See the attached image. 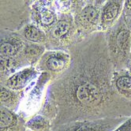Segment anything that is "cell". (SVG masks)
I'll list each match as a JSON object with an SVG mask.
<instances>
[{
    "label": "cell",
    "instance_id": "cell-9",
    "mask_svg": "<svg viewBox=\"0 0 131 131\" xmlns=\"http://www.w3.org/2000/svg\"><path fill=\"white\" fill-rule=\"evenodd\" d=\"M26 41L19 32L0 31V58H17Z\"/></svg>",
    "mask_w": 131,
    "mask_h": 131
},
{
    "label": "cell",
    "instance_id": "cell-20",
    "mask_svg": "<svg viewBox=\"0 0 131 131\" xmlns=\"http://www.w3.org/2000/svg\"><path fill=\"white\" fill-rule=\"evenodd\" d=\"M128 24V27H129V32H130V34H131V19L127 22Z\"/></svg>",
    "mask_w": 131,
    "mask_h": 131
},
{
    "label": "cell",
    "instance_id": "cell-4",
    "mask_svg": "<svg viewBox=\"0 0 131 131\" xmlns=\"http://www.w3.org/2000/svg\"><path fill=\"white\" fill-rule=\"evenodd\" d=\"M33 1H0V26L5 32H20L32 23V5Z\"/></svg>",
    "mask_w": 131,
    "mask_h": 131
},
{
    "label": "cell",
    "instance_id": "cell-5",
    "mask_svg": "<svg viewBox=\"0 0 131 131\" xmlns=\"http://www.w3.org/2000/svg\"><path fill=\"white\" fill-rule=\"evenodd\" d=\"M105 1H85L84 6L73 15L81 37L99 31L100 14Z\"/></svg>",
    "mask_w": 131,
    "mask_h": 131
},
{
    "label": "cell",
    "instance_id": "cell-1",
    "mask_svg": "<svg viewBox=\"0 0 131 131\" xmlns=\"http://www.w3.org/2000/svg\"><path fill=\"white\" fill-rule=\"evenodd\" d=\"M68 68L46 88L38 113L52 128L77 121L131 116V101L113 85L115 67L105 32L81 37L67 51Z\"/></svg>",
    "mask_w": 131,
    "mask_h": 131
},
{
    "label": "cell",
    "instance_id": "cell-8",
    "mask_svg": "<svg viewBox=\"0 0 131 131\" xmlns=\"http://www.w3.org/2000/svg\"><path fill=\"white\" fill-rule=\"evenodd\" d=\"M59 19V14L56 11L54 1L37 0L32 5V23L38 26L46 33L55 25Z\"/></svg>",
    "mask_w": 131,
    "mask_h": 131
},
{
    "label": "cell",
    "instance_id": "cell-2",
    "mask_svg": "<svg viewBox=\"0 0 131 131\" xmlns=\"http://www.w3.org/2000/svg\"><path fill=\"white\" fill-rule=\"evenodd\" d=\"M106 32L107 48L115 71H121L129 65L131 56V34L128 24L122 17Z\"/></svg>",
    "mask_w": 131,
    "mask_h": 131
},
{
    "label": "cell",
    "instance_id": "cell-19",
    "mask_svg": "<svg viewBox=\"0 0 131 131\" xmlns=\"http://www.w3.org/2000/svg\"><path fill=\"white\" fill-rule=\"evenodd\" d=\"M114 131H131V118H129Z\"/></svg>",
    "mask_w": 131,
    "mask_h": 131
},
{
    "label": "cell",
    "instance_id": "cell-14",
    "mask_svg": "<svg viewBox=\"0 0 131 131\" xmlns=\"http://www.w3.org/2000/svg\"><path fill=\"white\" fill-rule=\"evenodd\" d=\"M0 90L1 107L17 112L24 97V92L14 91L2 85H0Z\"/></svg>",
    "mask_w": 131,
    "mask_h": 131
},
{
    "label": "cell",
    "instance_id": "cell-6",
    "mask_svg": "<svg viewBox=\"0 0 131 131\" xmlns=\"http://www.w3.org/2000/svg\"><path fill=\"white\" fill-rule=\"evenodd\" d=\"M128 119V118H107L77 121L55 126L51 131H114Z\"/></svg>",
    "mask_w": 131,
    "mask_h": 131
},
{
    "label": "cell",
    "instance_id": "cell-21",
    "mask_svg": "<svg viewBox=\"0 0 131 131\" xmlns=\"http://www.w3.org/2000/svg\"><path fill=\"white\" fill-rule=\"evenodd\" d=\"M27 131H31L30 129H27Z\"/></svg>",
    "mask_w": 131,
    "mask_h": 131
},
{
    "label": "cell",
    "instance_id": "cell-18",
    "mask_svg": "<svg viewBox=\"0 0 131 131\" xmlns=\"http://www.w3.org/2000/svg\"><path fill=\"white\" fill-rule=\"evenodd\" d=\"M126 22L131 19V0L126 1L123 8V16Z\"/></svg>",
    "mask_w": 131,
    "mask_h": 131
},
{
    "label": "cell",
    "instance_id": "cell-7",
    "mask_svg": "<svg viewBox=\"0 0 131 131\" xmlns=\"http://www.w3.org/2000/svg\"><path fill=\"white\" fill-rule=\"evenodd\" d=\"M70 63V56L67 51H46L35 67L40 73H48L51 81L67 70Z\"/></svg>",
    "mask_w": 131,
    "mask_h": 131
},
{
    "label": "cell",
    "instance_id": "cell-13",
    "mask_svg": "<svg viewBox=\"0 0 131 131\" xmlns=\"http://www.w3.org/2000/svg\"><path fill=\"white\" fill-rule=\"evenodd\" d=\"M46 51V47L43 44L26 41L25 48L20 54V59L25 67H36Z\"/></svg>",
    "mask_w": 131,
    "mask_h": 131
},
{
    "label": "cell",
    "instance_id": "cell-12",
    "mask_svg": "<svg viewBox=\"0 0 131 131\" xmlns=\"http://www.w3.org/2000/svg\"><path fill=\"white\" fill-rule=\"evenodd\" d=\"M123 3L121 1H105L100 14L99 31L107 32L119 20Z\"/></svg>",
    "mask_w": 131,
    "mask_h": 131
},
{
    "label": "cell",
    "instance_id": "cell-11",
    "mask_svg": "<svg viewBox=\"0 0 131 131\" xmlns=\"http://www.w3.org/2000/svg\"><path fill=\"white\" fill-rule=\"evenodd\" d=\"M26 121L18 112L0 107V131H27Z\"/></svg>",
    "mask_w": 131,
    "mask_h": 131
},
{
    "label": "cell",
    "instance_id": "cell-10",
    "mask_svg": "<svg viewBox=\"0 0 131 131\" xmlns=\"http://www.w3.org/2000/svg\"><path fill=\"white\" fill-rule=\"evenodd\" d=\"M40 74V73L35 67H25L18 70L6 80L1 81L0 84L10 89L24 92V89H26L29 84L37 79Z\"/></svg>",
    "mask_w": 131,
    "mask_h": 131
},
{
    "label": "cell",
    "instance_id": "cell-17",
    "mask_svg": "<svg viewBox=\"0 0 131 131\" xmlns=\"http://www.w3.org/2000/svg\"><path fill=\"white\" fill-rule=\"evenodd\" d=\"M26 126L31 131H51V122L45 116L37 113L27 119Z\"/></svg>",
    "mask_w": 131,
    "mask_h": 131
},
{
    "label": "cell",
    "instance_id": "cell-3",
    "mask_svg": "<svg viewBox=\"0 0 131 131\" xmlns=\"http://www.w3.org/2000/svg\"><path fill=\"white\" fill-rule=\"evenodd\" d=\"M47 51H65L81 38L78 27L71 14H59L55 25L46 33Z\"/></svg>",
    "mask_w": 131,
    "mask_h": 131
},
{
    "label": "cell",
    "instance_id": "cell-15",
    "mask_svg": "<svg viewBox=\"0 0 131 131\" xmlns=\"http://www.w3.org/2000/svg\"><path fill=\"white\" fill-rule=\"evenodd\" d=\"M113 85L119 95L131 101V76L128 73H120L115 71L113 77Z\"/></svg>",
    "mask_w": 131,
    "mask_h": 131
},
{
    "label": "cell",
    "instance_id": "cell-16",
    "mask_svg": "<svg viewBox=\"0 0 131 131\" xmlns=\"http://www.w3.org/2000/svg\"><path fill=\"white\" fill-rule=\"evenodd\" d=\"M19 33L24 40L28 42L44 45L47 40L46 32L32 23L25 26Z\"/></svg>",
    "mask_w": 131,
    "mask_h": 131
}]
</instances>
